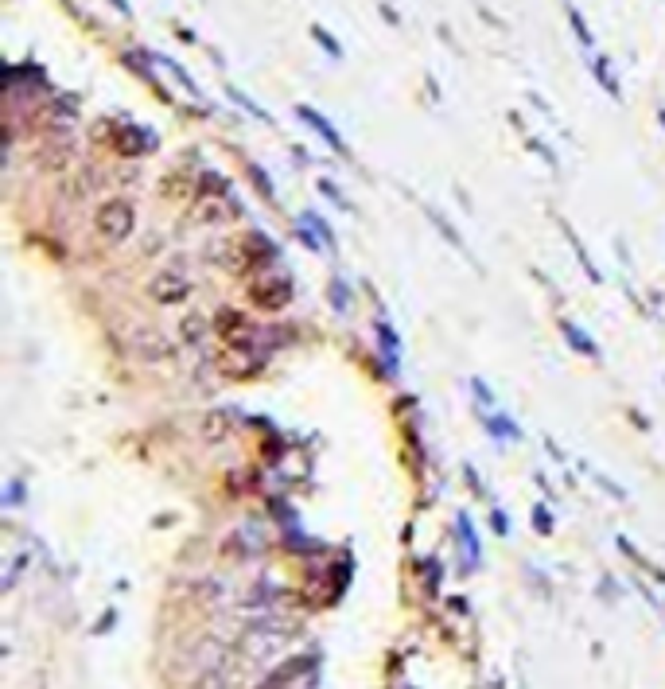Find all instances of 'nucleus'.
I'll use <instances>...</instances> for the list:
<instances>
[{"label": "nucleus", "instance_id": "nucleus-1", "mask_svg": "<svg viewBox=\"0 0 665 689\" xmlns=\"http://www.w3.org/2000/svg\"><path fill=\"white\" fill-rule=\"evenodd\" d=\"M98 230H102L109 242L129 238V230H133V207L125 199H109L102 211H98Z\"/></svg>", "mask_w": 665, "mask_h": 689}, {"label": "nucleus", "instance_id": "nucleus-2", "mask_svg": "<svg viewBox=\"0 0 665 689\" xmlns=\"http://www.w3.org/2000/svg\"><path fill=\"white\" fill-rule=\"evenodd\" d=\"M152 292H156V300H164V304H175V300H183V296L191 292V285H187V277H175V273H160V277L152 281Z\"/></svg>", "mask_w": 665, "mask_h": 689}, {"label": "nucleus", "instance_id": "nucleus-3", "mask_svg": "<svg viewBox=\"0 0 665 689\" xmlns=\"http://www.w3.org/2000/svg\"><path fill=\"white\" fill-rule=\"evenodd\" d=\"M300 117H304V121H308V125H312L315 133H319V137H323L327 145L335 148V152H347V145H343V137H339V133L331 129V121H327V117H319V113H315L312 106H300Z\"/></svg>", "mask_w": 665, "mask_h": 689}, {"label": "nucleus", "instance_id": "nucleus-4", "mask_svg": "<svg viewBox=\"0 0 665 689\" xmlns=\"http://www.w3.org/2000/svg\"><path fill=\"white\" fill-rule=\"evenodd\" d=\"M560 331H564V339H568V343H572V347H576L580 355H588V359H599V347H595L588 335H580V327H576V324H560Z\"/></svg>", "mask_w": 665, "mask_h": 689}, {"label": "nucleus", "instance_id": "nucleus-5", "mask_svg": "<svg viewBox=\"0 0 665 689\" xmlns=\"http://www.w3.org/2000/svg\"><path fill=\"white\" fill-rule=\"evenodd\" d=\"M257 304H265V308H280V304H288V281L284 285H257Z\"/></svg>", "mask_w": 665, "mask_h": 689}, {"label": "nucleus", "instance_id": "nucleus-6", "mask_svg": "<svg viewBox=\"0 0 665 689\" xmlns=\"http://www.w3.org/2000/svg\"><path fill=\"white\" fill-rule=\"evenodd\" d=\"M595 74H599V82H603V90L619 98V86H615V78H611V71H607V63H603V59H595Z\"/></svg>", "mask_w": 665, "mask_h": 689}, {"label": "nucleus", "instance_id": "nucleus-7", "mask_svg": "<svg viewBox=\"0 0 665 689\" xmlns=\"http://www.w3.org/2000/svg\"><path fill=\"white\" fill-rule=\"evenodd\" d=\"M568 20H572V28H576V36H580V43H588V47H592V32L584 28V16H580L576 8H568Z\"/></svg>", "mask_w": 665, "mask_h": 689}, {"label": "nucleus", "instance_id": "nucleus-8", "mask_svg": "<svg viewBox=\"0 0 665 689\" xmlns=\"http://www.w3.org/2000/svg\"><path fill=\"white\" fill-rule=\"evenodd\" d=\"M249 176H253V183H257V187H261V195H265V199H269V203H273V183L265 180V172H261V168H249Z\"/></svg>", "mask_w": 665, "mask_h": 689}, {"label": "nucleus", "instance_id": "nucleus-9", "mask_svg": "<svg viewBox=\"0 0 665 689\" xmlns=\"http://www.w3.org/2000/svg\"><path fill=\"white\" fill-rule=\"evenodd\" d=\"M312 36L319 39V43H323V47H327V51H331V55H339V43H335V39L327 36V32H323V28H312Z\"/></svg>", "mask_w": 665, "mask_h": 689}, {"label": "nucleus", "instance_id": "nucleus-10", "mask_svg": "<svg viewBox=\"0 0 665 689\" xmlns=\"http://www.w3.org/2000/svg\"><path fill=\"white\" fill-rule=\"evenodd\" d=\"M494 530H498V534H506V518H502V510H494Z\"/></svg>", "mask_w": 665, "mask_h": 689}, {"label": "nucleus", "instance_id": "nucleus-11", "mask_svg": "<svg viewBox=\"0 0 665 689\" xmlns=\"http://www.w3.org/2000/svg\"><path fill=\"white\" fill-rule=\"evenodd\" d=\"M109 4H113V8H121V12L129 16V0H109Z\"/></svg>", "mask_w": 665, "mask_h": 689}, {"label": "nucleus", "instance_id": "nucleus-12", "mask_svg": "<svg viewBox=\"0 0 665 689\" xmlns=\"http://www.w3.org/2000/svg\"><path fill=\"white\" fill-rule=\"evenodd\" d=\"M658 117H662V125H665V109H662V113H658Z\"/></svg>", "mask_w": 665, "mask_h": 689}]
</instances>
